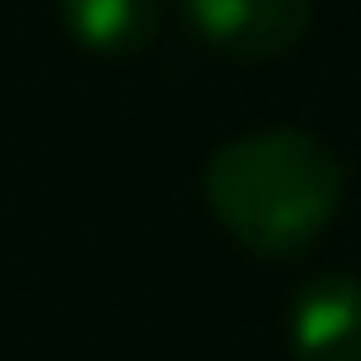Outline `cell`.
I'll return each instance as SVG.
<instances>
[{
	"label": "cell",
	"mask_w": 361,
	"mask_h": 361,
	"mask_svg": "<svg viewBox=\"0 0 361 361\" xmlns=\"http://www.w3.org/2000/svg\"><path fill=\"white\" fill-rule=\"evenodd\" d=\"M197 43L228 59H282L303 43L314 0H176Z\"/></svg>",
	"instance_id": "cell-2"
},
{
	"label": "cell",
	"mask_w": 361,
	"mask_h": 361,
	"mask_svg": "<svg viewBox=\"0 0 361 361\" xmlns=\"http://www.w3.org/2000/svg\"><path fill=\"white\" fill-rule=\"evenodd\" d=\"M159 0H59V22L85 54L128 59L159 37Z\"/></svg>",
	"instance_id": "cell-4"
},
{
	"label": "cell",
	"mask_w": 361,
	"mask_h": 361,
	"mask_svg": "<svg viewBox=\"0 0 361 361\" xmlns=\"http://www.w3.org/2000/svg\"><path fill=\"white\" fill-rule=\"evenodd\" d=\"M293 361H361V276L319 271L287 308Z\"/></svg>",
	"instance_id": "cell-3"
},
{
	"label": "cell",
	"mask_w": 361,
	"mask_h": 361,
	"mask_svg": "<svg viewBox=\"0 0 361 361\" xmlns=\"http://www.w3.org/2000/svg\"><path fill=\"white\" fill-rule=\"evenodd\" d=\"M345 159L303 128H260L207 154L202 197L239 250L293 260L335 224L345 202Z\"/></svg>",
	"instance_id": "cell-1"
}]
</instances>
